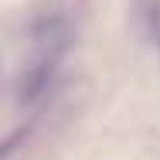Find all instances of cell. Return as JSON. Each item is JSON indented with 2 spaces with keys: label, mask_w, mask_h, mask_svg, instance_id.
<instances>
[{
  "label": "cell",
  "mask_w": 160,
  "mask_h": 160,
  "mask_svg": "<svg viewBox=\"0 0 160 160\" xmlns=\"http://www.w3.org/2000/svg\"><path fill=\"white\" fill-rule=\"evenodd\" d=\"M147 31L153 38V44L160 48V0H150L147 3Z\"/></svg>",
  "instance_id": "obj_1"
}]
</instances>
